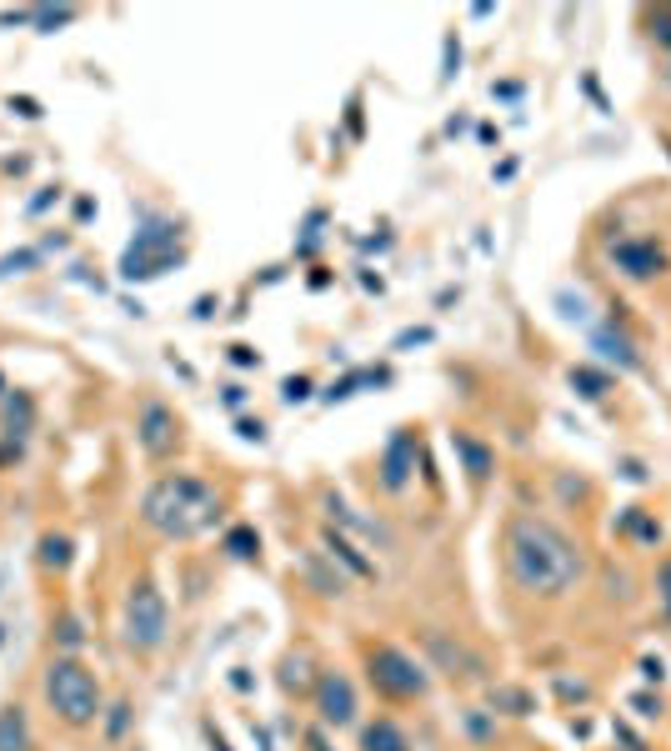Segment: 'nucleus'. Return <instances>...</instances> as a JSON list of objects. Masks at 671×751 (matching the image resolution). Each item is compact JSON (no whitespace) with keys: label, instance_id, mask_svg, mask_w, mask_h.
<instances>
[{"label":"nucleus","instance_id":"4","mask_svg":"<svg viewBox=\"0 0 671 751\" xmlns=\"http://www.w3.org/2000/svg\"><path fill=\"white\" fill-rule=\"evenodd\" d=\"M166 626H171V612H166V596H160L156 581L141 576L131 592H125V616H121V637L131 651L150 657V651L166 647Z\"/></svg>","mask_w":671,"mask_h":751},{"label":"nucleus","instance_id":"11","mask_svg":"<svg viewBox=\"0 0 671 751\" xmlns=\"http://www.w3.org/2000/svg\"><path fill=\"white\" fill-rule=\"evenodd\" d=\"M411 471H416V436L396 431V436H391V446L381 451V486H387V491H406Z\"/></svg>","mask_w":671,"mask_h":751},{"label":"nucleus","instance_id":"13","mask_svg":"<svg viewBox=\"0 0 671 751\" xmlns=\"http://www.w3.org/2000/svg\"><path fill=\"white\" fill-rule=\"evenodd\" d=\"M361 751H411V737L391 717H376L361 727Z\"/></svg>","mask_w":671,"mask_h":751},{"label":"nucleus","instance_id":"29","mask_svg":"<svg viewBox=\"0 0 671 751\" xmlns=\"http://www.w3.org/2000/svg\"><path fill=\"white\" fill-rule=\"evenodd\" d=\"M241 436H246V441H266V426L261 422H241Z\"/></svg>","mask_w":671,"mask_h":751},{"label":"nucleus","instance_id":"20","mask_svg":"<svg viewBox=\"0 0 671 751\" xmlns=\"http://www.w3.org/2000/svg\"><path fill=\"white\" fill-rule=\"evenodd\" d=\"M256 547H261V541H256V531H250V526H236V531L226 536V551L236 561H250V557H256Z\"/></svg>","mask_w":671,"mask_h":751},{"label":"nucleus","instance_id":"1","mask_svg":"<svg viewBox=\"0 0 671 751\" xmlns=\"http://www.w3.org/2000/svg\"><path fill=\"white\" fill-rule=\"evenodd\" d=\"M506 571L526 596H567L581 576H586V557L581 547L547 516H512L506 526Z\"/></svg>","mask_w":671,"mask_h":751},{"label":"nucleus","instance_id":"28","mask_svg":"<svg viewBox=\"0 0 671 751\" xmlns=\"http://www.w3.org/2000/svg\"><path fill=\"white\" fill-rule=\"evenodd\" d=\"M70 15H76V11H41V15H35V21H41V25H66Z\"/></svg>","mask_w":671,"mask_h":751},{"label":"nucleus","instance_id":"5","mask_svg":"<svg viewBox=\"0 0 671 751\" xmlns=\"http://www.w3.org/2000/svg\"><path fill=\"white\" fill-rule=\"evenodd\" d=\"M366 666H371V686L381 696H391V702H422L432 692V666L416 661L411 651L391 647V641L366 651Z\"/></svg>","mask_w":671,"mask_h":751},{"label":"nucleus","instance_id":"12","mask_svg":"<svg viewBox=\"0 0 671 751\" xmlns=\"http://www.w3.org/2000/svg\"><path fill=\"white\" fill-rule=\"evenodd\" d=\"M0 751H35L25 706H0Z\"/></svg>","mask_w":671,"mask_h":751},{"label":"nucleus","instance_id":"15","mask_svg":"<svg viewBox=\"0 0 671 751\" xmlns=\"http://www.w3.org/2000/svg\"><path fill=\"white\" fill-rule=\"evenodd\" d=\"M456 451L467 456V471H471V481H487L491 471H496V456H491L481 441H471L467 431H456Z\"/></svg>","mask_w":671,"mask_h":751},{"label":"nucleus","instance_id":"18","mask_svg":"<svg viewBox=\"0 0 671 751\" xmlns=\"http://www.w3.org/2000/svg\"><path fill=\"white\" fill-rule=\"evenodd\" d=\"M326 551H331V557H342L346 567L356 571V576H376V567H371V561H361V557H356V547H346V541H342V536H336V531H326Z\"/></svg>","mask_w":671,"mask_h":751},{"label":"nucleus","instance_id":"21","mask_svg":"<svg viewBox=\"0 0 671 751\" xmlns=\"http://www.w3.org/2000/svg\"><path fill=\"white\" fill-rule=\"evenodd\" d=\"M626 531H631V536H637V541H657V536H661V526L657 522H647V516H641L637 512V506H631V512H626Z\"/></svg>","mask_w":671,"mask_h":751},{"label":"nucleus","instance_id":"7","mask_svg":"<svg viewBox=\"0 0 671 751\" xmlns=\"http://www.w3.org/2000/svg\"><path fill=\"white\" fill-rule=\"evenodd\" d=\"M136 441L146 456L166 461V456L181 446V422H176V411L166 401H141V416H136Z\"/></svg>","mask_w":671,"mask_h":751},{"label":"nucleus","instance_id":"23","mask_svg":"<svg viewBox=\"0 0 671 751\" xmlns=\"http://www.w3.org/2000/svg\"><path fill=\"white\" fill-rule=\"evenodd\" d=\"M651 35H657L661 46H671V5H661V11L651 15Z\"/></svg>","mask_w":671,"mask_h":751},{"label":"nucleus","instance_id":"9","mask_svg":"<svg viewBox=\"0 0 671 751\" xmlns=\"http://www.w3.org/2000/svg\"><path fill=\"white\" fill-rule=\"evenodd\" d=\"M612 261L626 281H657V276L667 271V256H661L657 240H616Z\"/></svg>","mask_w":671,"mask_h":751},{"label":"nucleus","instance_id":"14","mask_svg":"<svg viewBox=\"0 0 671 751\" xmlns=\"http://www.w3.org/2000/svg\"><path fill=\"white\" fill-rule=\"evenodd\" d=\"M592 346L606 356V361H616V366H622V371H641V356H637V346H631V336H622V330H612V326H606V330H596V336H592Z\"/></svg>","mask_w":671,"mask_h":751},{"label":"nucleus","instance_id":"25","mask_svg":"<svg viewBox=\"0 0 671 751\" xmlns=\"http://www.w3.org/2000/svg\"><path fill=\"white\" fill-rule=\"evenodd\" d=\"M56 631H60V647H80V621L76 616H60Z\"/></svg>","mask_w":671,"mask_h":751},{"label":"nucleus","instance_id":"27","mask_svg":"<svg viewBox=\"0 0 671 751\" xmlns=\"http://www.w3.org/2000/svg\"><path fill=\"white\" fill-rule=\"evenodd\" d=\"M657 592H661V606H667V616H671V561L661 567V586H657Z\"/></svg>","mask_w":671,"mask_h":751},{"label":"nucleus","instance_id":"26","mask_svg":"<svg viewBox=\"0 0 671 751\" xmlns=\"http://www.w3.org/2000/svg\"><path fill=\"white\" fill-rule=\"evenodd\" d=\"M467 731H471L477 741H487V737H491V721L481 717V711H467Z\"/></svg>","mask_w":671,"mask_h":751},{"label":"nucleus","instance_id":"2","mask_svg":"<svg viewBox=\"0 0 671 751\" xmlns=\"http://www.w3.org/2000/svg\"><path fill=\"white\" fill-rule=\"evenodd\" d=\"M141 522L171 541H186V536H201L221 522V496L211 481L191 477V471H171L141 496Z\"/></svg>","mask_w":671,"mask_h":751},{"label":"nucleus","instance_id":"16","mask_svg":"<svg viewBox=\"0 0 671 751\" xmlns=\"http://www.w3.org/2000/svg\"><path fill=\"white\" fill-rule=\"evenodd\" d=\"M41 567L46 571H66L70 567V536H41Z\"/></svg>","mask_w":671,"mask_h":751},{"label":"nucleus","instance_id":"6","mask_svg":"<svg viewBox=\"0 0 671 751\" xmlns=\"http://www.w3.org/2000/svg\"><path fill=\"white\" fill-rule=\"evenodd\" d=\"M171 261H181V250H176V226L171 221H156V226H146L136 236V246L125 250L121 276L125 281H150V276H160Z\"/></svg>","mask_w":671,"mask_h":751},{"label":"nucleus","instance_id":"22","mask_svg":"<svg viewBox=\"0 0 671 751\" xmlns=\"http://www.w3.org/2000/svg\"><path fill=\"white\" fill-rule=\"evenodd\" d=\"M491 702H496V706H512V717H526V711H532V696H526V692H496Z\"/></svg>","mask_w":671,"mask_h":751},{"label":"nucleus","instance_id":"30","mask_svg":"<svg viewBox=\"0 0 671 751\" xmlns=\"http://www.w3.org/2000/svg\"><path fill=\"white\" fill-rule=\"evenodd\" d=\"M231 361H236V366H256V351H250V346H231Z\"/></svg>","mask_w":671,"mask_h":751},{"label":"nucleus","instance_id":"3","mask_svg":"<svg viewBox=\"0 0 671 751\" xmlns=\"http://www.w3.org/2000/svg\"><path fill=\"white\" fill-rule=\"evenodd\" d=\"M46 702L66 727H96L101 721V682L86 661L76 657H56L46 666Z\"/></svg>","mask_w":671,"mask_h":751},{"label":"nucleus","instance_id":"19","mask_svg":"<svg viewBox=\"0 0 671 751\" xmlns=\"http://www.w3.org/2000/svg\"><path fill=\"white\" fill-rule=\"evenodd\" d=\"M281 686H286V692H306V686H311V661L306 657H286Z\"/></svg>","mask_w":671,"mask_h":751},{"label":"nucleus","instance_id":"10","mask_svg":"<svg viewBox=\"0 0 671 751\" xmlns=\"http://www.w3.org/2000/svg\"><path fill=\"white\" fill-rule=\"evenodd\" d=\"M426 647H432L436 666H441L446 676H461V682H481V676H487V666H481L477 651H467L461 641L446 637V631H426Z\"/></svg>","mask_w":671,"mask_h":751},{"label":"nucleus","instance_id":"24","mask_svg":"<svg viewBox=\"0 0 671 751\" xmlns=\"http://www.w3.org/2000/svg\"><path fill=\"white\" fill-rule=\"evenodd\" d=\"M281 396L286 401H306L311 396V381H306V375H291V381L281 386Z\"/></svg>","mask_w":671,"mask_h":751},{"label":"nucleus","instance_id":"31","mask_svg":"<svg viewBox=\"0 0 671 751\" xmlns=\"http://www.w3.org/2000/svg\"><path fill=\"white\" fill-rule=\"evenodd\" d=\"M125 711H131V706H115V717H111V737H121V727H125Z\"/></svg>","mask_w":671,"mask_h":751},{"label":"nucleus","instance_id":"17","mask_svg":"<svg viewBox=\"0 0 671 751\" xmlns=\"http://www.w3.org/2000/svg\"><path fill=\"white\" fill-rule=\"evenodd\" d=\"M571 386H581V396L586 401H602L606 391H612V375L592 371V366H577V371H571Z\"/></svg>","mask_w":671,"mask_h":751},{"label":"nucleus","instance_id":"8","mask_svg":"<svg viewBox=\"0 0 671 751\" xmlns=\"http://www.w3.org/2000/svg\"><path fill=\"white\" fill-rule=\"evenodd\" d=\"M316 717H321V727H331V731H342L356 721V686L346 672H326L316 682Z\"/></svg>","mask_w":671,"mask_h":751}]
</instances>
